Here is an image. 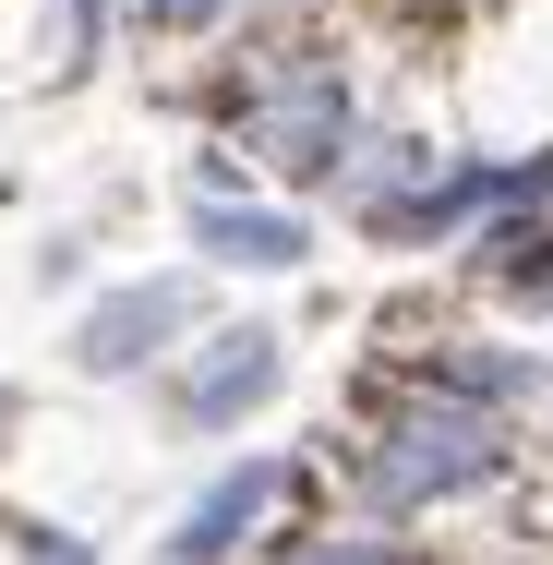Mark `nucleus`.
<instances>
[{"label":"nucleus","instance_id":"nucleus-3","mask_svg":"<svg viewBox=\"0 0 553 565\" xmlns=\"http://www.w3.org/2000/svg\"><path fill=\"white\" fill-rule=\"evenodd\" d=\"M301 493V469L289 457H241V469H217L193 505H181V530H169V565H217V554H241L277 505Z\"/></svg>","mask_w":553,"mask_h":565},{"label":"nucleus","instance_id":"nucleus-6","mask_svg":"<svg viewBox=\"0 0 553 565\" xmlns=\"http://www.w3.org/2000/svg\"><path fill=\"white\" fill-rule=\"evenodd\" d=\"M193 253L253 265V277H289V265L313 253V228L289 217V205H193Z\"/></svg>","mask_w":553,"mask_h":565},{"label":"nucleus","instance_id":"nucleus-8","mask_svg":"<svg viewBox=\"0 0 553 565\" xmlns=\"http://www.w3.org/2000/svg\"><path fill=\"white\" fill-rule=\"evenodd\" d=\"M12 542H24V565H97V542H73V530H49V518L12 530Z\"/></svg>","mask_w":553,"mask_h":565},{"label":"nucleus","instance_id":"nucleus-7","mask_svg":"<svg viewBox=\"0 0 553 565\" xmlns=\"http://www.w3.org/2000/svg\"><path fill=\"white\" fill-rule=\"evenodd\" d=\"M132 12H145L157 36H205V24H217V12H228V0H132Z\"/></svg>","mask_w":553,"mask_h":565},{"label":"nucleus","instance_id":"nucleus-2","mask_svg":"<svg viewBox=\"0 0 553 565\" xmlns=\"http://www.w3.org/2000/svg\"><path fill=\"white\" fill-rule=\"evenodd\" d=\"M241 157L265 181H337L349 169V73L313 49H265V73L241 85Z\"/></svg>","mask_w":553,"mask_h":565},{"label":"nucleus","instance_id":"nucleus-10","mask_svg":"<svg viewBox=\"0 0 553 565\" xmlns=\"http://www.w3.org/2000/svg\"><path fill=\"white\" fill-rule=\"evenodd\" d=\"M0 422H12V409H0Z\"/></svg>","mask_w":553,"mask_h":565},{"label":"nucleus","instance_id":"nucleus-4","mask_svg":"<svg viewBox=\"0 0 553 565\" xmlns=\"http://www.w3.org/2000/svg\"><path fill=\"white\" fill-rule=\"evenodd\" d=\"M277 373H289V338H277V326H217V338H205V361L181 373V422H193V434L253 422V409L277 397Z\"/></svg>","mask_w":553,"mask_h":565},{"label":"nucleus","instance_id":"nucleus-1","mask_svg":"<svg viewBox=\"0 0 553 565\" xmlns=\"http://www.w3.org/2000/svg\"><path fill=\"white\" fill-rule=\"evenodd\" d=\"M506 469V422H481V409H457V397H410V409H385V434L361 446V505L373 518H422L445 493H481Z\"/></svg>","mask_w":553,"mask_h":565},{"label":"nucleus","instance_id":"nucleus-9","mask_svg":"<svg viewBox=\"0 0 553 565\" xmlns=\"http://www.w3.org/2000/svg\"><path fill=\"white\" fill-rule=\"evenodd\" d=\"M109 49V0H73V61H97Z\"/></svg>","mask_w":553,"mask_h":565},{"label":"nucleus","instance_id":"nucleus-5","mask_svg":"<svg viewBox=\"0 0 553 565\" xmlns=\"http://www.w3.org/2000/svg\"><path fill=\"white\" fill-rule=\"evenodd\" d=\"M181 326H193V277H132V289H109V301L73 326V361H85V373H145Z\"/></svg>","mask_w":553,"mask_h":565}]
</instances>
